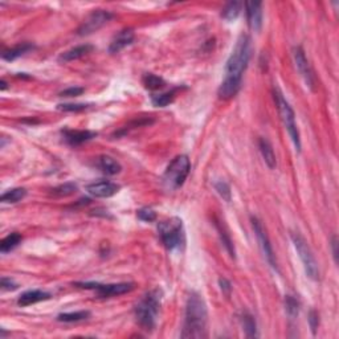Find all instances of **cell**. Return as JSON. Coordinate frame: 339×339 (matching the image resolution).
Listing matches in <instances>:
<instances>
[{
  "instance_id": "cell-19",
  "label": "cell",
  "mask_w": 339,
  "mask_h": 339,
  "mask_svg": "<svg viewBox=\"0 0 339 339\" xmlns=\"http://www.w3.org/2000/svg\"><path fill=\"white\" fill-rule=\"evenodd\" d=\"M98 167L102 170V173L108 174V175H115V174L121 173V164L118 163L114 158L109 157V155H102L98 158Z\"/></svg>"
},
{
  "instance_id": "cell-6",
  "label": "cell",
  "mask_w": 339,
  "mask_h": 339,
  "mask_svg": "<svg viewBox=\"0 0 339 339\" xmlns=\"http://www.w3.org/2000/svg\"><path fill=\"white\" fill-rule=\"evenodd\" d=\"M274 93V100H276V104H277L278 111H280L281 119L284 122L285 127H286L287 133L290 135L292 140H293L294 146L298 151L301 150V140H300V133H298V127L296 124V115H294V111L292 109V106L289 105V102L286 101L282 95L280 90L277 88L273 90Z\"/></svg>"
},
{
  "instance_id": "cell-38",
  "label": "cell",
  "mask_w": 339,
  "mask_h": 339,
  "mask_svg": "<svg viewBox=\"0 0 339 339\" xmlns=\"http://www.w3.org/2000/svg\"><path fill=\"white\" fill-rule=\"evenodd\" d=\"M331 249H333L334 261H335V264H338V237L336 236H333L331 238Z\"/></svg>"
},
{
  "instance_id": "cell-24",
  "label": "cell",
  "mask_w": 339,
  "mask_h": 339,
  "mask_svg": "<svg viewBox=\"0 0 339 339\" xmlns=\"http://www.w3.org/2000/svg\"><path fill=\"white\" fill-rule=\"evenodd\" d=\"M243 4L240 2H229L228 4H225V7L222 10V17L228 21L237 19V16L240 15V11H241Z\"/></svg>"
},
{
  "instance_id": "cell-12",
  "label": "cell",
  "mask_w": 339,
  "mask_h": 339,
  "mask_svg": "<svg viewBox=\"0 0 339 339\" xmlns=\"http://www.w3.org/2000/svg\"><path fill=\"white\" fill-rule=\"evenodd\" d=\"M121 186L117 183L109 180H100V182L90 183L86 186V191L94 198H110L119 191Z\"/></svg>"
},
{
  "instance_id": "cell-9",
  "label": "cell",
  "mask_w": 339,
  "mask_h": 339,
  "mask_svg": "<svg viewBox=\"0 0 339 339\" xmlns=\"http://www.w3.org/2000/svg\"><path fill=\"white\" fill-rule=\"evenodd\" d=\"M111 17H113V13H110L109 11H94V12L90 13L88 19L81 24V27L79 28V35L84 36V35H90V33L95 32V31L100 30L101 27H104L105 24L108 23Z\"/></svg>"
},
{
  "instance_id": "cell-22",
  "label": "cell",
  "mask_w": 339,
  "mask_h": 339,
  "mask_svg": "<svg viewBox=\"0 0 339 339\" xmlns=\"http://www.w3.org/2000/svg\"><path fill=\"white\" fill-rule=\"evenodd\" d=\"M21 240H23V237H21L20 233L12 232V233H10V235L6 236L2 240V243H0V252L2 253H8V252L13 251L21 243Z\"/></svg>"
},
{
  "instance_id": "cell-18",
  "label": "cell",
  "mask_w": 339,
  "mask_h": 339,
  "mask_svg": "<svg viewBox=\"0 0 339 339\" xmlns=\"http://www.w3.org/2000/svg\"><path fill=\"white\" fill-rule=\"evenodd\" d=\"M258 147H260V153L261 155H262V158H264L267 166L272 170L276 168V166H277V159H276V154H274L271 142L265 139V138H261V139L258 140Z\"/></svg>"
},
{
  "instance_id": "cell-13",
  "label": "cell",
  "mask_w": 339,
  "mask_h": 339,
  "mask_svg": "<svg viewBox=\"0 0 339 339\" xmlns=\"http://www.w3.org/2000/svg\"><path fill=\"white\" fill-rule=\"evenodd\" d=\"M247 19L253 31H260L262 26V3L260 2H247Z\"/></svg>"
},
{
  "instance_id": "cell-14",
  "label": "cell",
  "mask_w": 339,
  "mask_h": 339,
  "mask_svg": "<svg viewBox=\"0 0 339 339\" xmlns=\"http://www.w3.org/2000/svg\"><path fill=\"white\" fill-rule=\"evenodd\" d=\"M62 135L70 146H79L97 137V133L90 130H64Z\"/></svg>"
},
{
  "instance_id": "cell-25",
  "label": "cell",
  "mask_w": 339,
  "mask_h": 339,
  "mask_svg": "<svg viewBox=\"0 0 339 339\" xmlns=\"http://www.w3.org/2000/svg\"><path fill=\"white\" fill-rule=\"evenodd\" d=\"M175 94L176 90L167 91V93H160V94H154L151 95V102H153L154 106L164 108V106L170 105L174 100H175Z\"/></svg>"
},
{
  "instance_id": "cell-20",
  "label": "cell",
  "mask_w": 339,
  "mask_h": 339,
  "mask_svg": "<svg viewBox=\"0 0 339 339\" xmlns=\"http://www.w3.org/2000/svg\"><path fill=\"white\" fill-rule=\"evenodd\" d=\"M32 49V44H30V42H23V44H19V45L13 46V48L8 49V51H4L2 57H3L4 60H7V61H13V60H16L20 56L26 55L27 52H30Z\"/></svg>"
},
{
  "instance_id": "cell-16",
  "label": "cell",
  "mask_w": 339,
  "mask_h": 339,
  "mask_svg": "<svg viewBox=\"0 0 339 339\" xmlns=\"http://www.w3.org/2000/svg\"><path fill=\"white\" fill-rule=\"evenodd\" d=\"M49 298H51V294L46 293V292L28 290L19 297V300H17V305H19V306L26 307V306H30V305H33V303L41 302V301H46V300H49Z\"/></svg>"
},
{
  "instance_id": "cell-31",
  "label": "cell",
  "mask_w": 339,
  "mask_h": 339,
  "mask_svg": "<svg viewBox=\"0 0 339 339\" xmlns=\"http://www.w3.org/2000/svg\"><path fill=\"white\" fill-rule=\"evenodd\" d=\"M217 229H219V233H220V237H222V241L223 244L225 245V248H227V251H228V253L231 254V257L235 258V247H233V244H232V240L231 237L228 236V233L224 231V228H222L220 225H217Z\"/></svg>"
},
{
  "instance_id": "cell-1",
  "label": "cell",
  "mask_w": 339,
  "mask_h": 339,
  "mask_svg": "<svg viewBox=\"0 0 339 339\" xmlns=\"http://www.w3.org/2000/svg\"><path fill=\"white\" fill-rule=\"evenodd\" d=\"M252 55V41L249 36L241 35L225 65V79L219 86L217 94L223 100L235 97L241 88V79L248 66Z\"/></svg>"
},
{
  "instance_id": "cell-30",
  "label": "cell",
  "mask_w": 339,
  "mask_h": 339,
  "mask_svg": "<svg viewBox=\"0 0 339 339\" xmlns=\"http://www.w3.org/2000/svg\"><path fill=\"white\" fill-rule=\"evenodd\" d=\"M215 188L223 199L227 200V202L231 200V187H229L228 183L224 182V180H219V182L215 183Z\"/></svg>"
},
{
  "instance_id": "cell-2",
  "label": "cell",
  "mask_w": 339,
  "mask_h": 339,
  "mask_svg": "<svg viewBox=\"0 0 339 339\" xmlns=\"http://www.w3.org/2000/svg\"><path fill=\"white\" fill-rule=\"evenodd\" d=\"M208 311L206 302L198 293H191L187 300L184 326L180 334L182 338H206Z\"/></svg>"
},
{
  "instance_id": "cell-11",
  "label": "cell",
  "mask_w": 339,
  "mask_h": 339,
  "mask_svg": "<svg viewBox=\"0 0 339 339\" xmlns=\"http://www.w3.org/2000/svg\"><path fill=\"white\" fill-rule=\"evenodd\" d=\"M293 59L294 64H296L297 70L300 72L301 77L303 79L305 84L309 86L310 89H314V76L311 72V68L309 65V61H307L305 52L301 46H294L293 48Z\"/></svg>"
},
{
  "instance_id": "cell-29",
  "label": "cell",
  "mask_w": 339,
  "mask_h": 339,
  "mask_svg": "<svg viewBox=\"0 0 339 339\" xmlns=\"http://www.w3.org/2000/svg\"><path fill=\"white\" fill-rule=\"evenodd\" d=\"M77 186L73 184V183H65V184H61V186L56 187L52 189V193L56 196H68L72 195L73 192H76Z\"/></svg>"
},
{
  "instance_id": "cell-26",
  "label": "cell",
  "mask_w": 339,
  "mask_h": 339,
  "mask_svg": "<svg viewBox=\"0 0 339 339\" xmlns=\"http://www.w3.org/2000/svg\"><path fill=\"white\" fill-rule=\"evenodd\" d=\"M27 195L26 188H12L8 189L7 192H4L0 198V200L3 203H17L21 199H24Z\"/></svg>"
},
{
  "instance_id": "cell-33",
  "label": "cell",
  "mask_w": 339,
  "mask_h": 339,
  "mask_svg": "<svg viewBox=\"0 0 339 339\" xmlns=\"http://www.w3.org/2000/svg\"><path fill=\"white\" fill-rule=\"evenodd\" d=\"M59 109L62 111H82L88 109V105L85 104H61L59 105Z\"/></svg>"
},
{
  "instance_id": "cell-36",
  "label": "cell",
  "mask_w": 339,
  "mask_h": 339,
  "mask_svg": "<svg viewBox=\"0 0 339 339\" xmlns=\"http://www.w3.org/2000/svg\"><path fill=\"white\" fill-rule=\"evenodd\" d=\"M0 286H2L3 290H15V289H17L19 285H17L13 280H11V278L3 277L2 278V282H0Z\"/></svg>"
},
{
  "instance_id": "cell-17",
  "label": "cell",
  "mask_w": 339,
  "mask_h": 339,
  "mask_svg": "<svg viewBox=\"0 0 339 339\" xmlns=\"http://www.w3.org/2000/svg\"><path fill=\"white\" fill-rule=\"evenodd\" d=\"M93 51V46L90 44H84V45L75 46V48L69 49L66 52L61 53L59 57L60 62H70L75 61V60H79L81 57H84L85 55H88Z\"/></svg>"
},
{
  "instance_id": "cell-4",
  "label": "cell",
  "mask_w": 339,
  "mask_h": 339,
  "mask_svg": "<svg viewBox=\"0 0 339 339\" xmlns=\"http://www.w3.org/2000/svg\"><path fill=\"white\" fill-rule=\"evenodd\" d=\"M160 240L168 251L179 248L184 244V228L179 217L167 219L158 225Z\"/></svg>"
},
{
  "instance_id": "cell-10",
  "label": "cell",
  "mask_w": 339,
  "mask_h": 339,
  "mask_svg": "<svg viewBox=\"0 0 339 339\" xmlns=\"http://www.w3.org/2000/svg\"><path fill=\"white\" fill-rule=\"evenodd\" d=\"M252 225H253L254 233H256L258 243H260L261 251H262L264 256L267 257L268 262L271 264V267L277 271V262H276V258H274L273 248H272L271 241H269V237H268L264 227H262V224L260 223V220L256 217H252Z\"/></svg>"
},
{
  "instance_id": "cell-3",
  "label": "cell",
  "mask_w": 339,
  "mask_h": 339,
  "mask_svg": "<svg viewBox=\"0 0 339 339\" xmlns=\"http://www.w3.org/2000/svg\"><path fill=\"white\" fill-rule=\"evenodd\" d=\"M160 302H162V292L159 289H154L143 296V298L135 306V317L138 323L146 331H151L155 327Z\"/></svg>"
},
{
  "instance_id": "cell-7",
  "label": "cell",
  "mask_w": 339,
  "mask_h": 339,
  "mask_svg": "<svg viewBox=\"0 0 339 339\" xmlns=\"http://www.w3.org/2000/svg\"><path fill=\"white\" fill-rule=\"evenodd\" d=\"M292 241H293L294 248H296L297 253H298L301 261H302L307 277L317 281L320 278V269H318V264H317L316 258H314L313 253L310 251L306 240L301 235H298V233H292Z\"/></svg>"
},
{
  "instance_id": "cell-23",
  "label": "cell",
  "mask_w": 339,
  "mask_h": 339,
  "mask_svg": "<svg viewBox=\"0 0 339 339\" xmlns=\"http://www.w3.org/2000/svg\"><path fill=\"white\" fill-rule=\"evenodd\" d=\"M143 85L144 88L147 89V90H159V89L164 88V85H166V82H164V80L162 79V77H159V76L157 75H153V73H146V75L143 76Z\"/></svg>"
},
{
  "instance_id": "cell-21",
  "label": "cell",
  "mask_w": 339,
  "mask_h": 339,
  "mask_svg": "<svg viewBox=\"0 0 339 339\" xmlns=\"http://www.w3.org/2000/svg\"><path fill=\"white\" fill-rule=\"evenodd\" d=\"M240 322H241L243 329H244L245 334H247L248 338H256V336H258L257 325H256V321H254L252 314L244 311V313L240 316Z\"/></svg>"
},
{
  "instance_id": "cell-39",
  "label": "cell",
  "mask_w": 339,
  "mask_h": 339,
  "mask_svg": "<svg viewBox=\"0 0 339 339\" xmlns=\"http://www.w3.org/2000/svg\"><path fill=\"white\" fill-rule=\"evenodd\" d=\"M0 85H2V86H0V89H2V90H6V89H7V82L4 81V80H2Z\"/></svg>"
},
{
  "instance_id": "cell-27",
  "label": "cell",
  "mask_w": 339,
  "mask_h": 339,
  "mask_svg": "<svg viewBox=\"0 0 339 339\" xmlns=\"http://www.w3.org/2000/svg\"><path fill=\"white\" fill-rule=\"evenodd\" d=\"M89 317H90V311H88V310H82V311H76V313L60 314V316L57 317V321L66 323L79 322V321L88 320Z\"/></svg>"
},
{
  "instance_id": "cell-28",
  "label": "cell",
  "mask_w": 339,
  "mask_h": 339,
  "mask_svg": "<svg viewBox=\"0 0 339 339\" xmlns=\"http://www.w3.org/2000/svg\"><path fill=\"white\" fill-rule=\"evenodd\" d=\"M285 311H286L287 316L290 317V320H294V318L298 317V313H300V302H298L296 297H285Z\"/></svg>"
},
{
  "instance_id": "cell-5",
  "label": "cell",
  "mask_w": 339,
  "mask_h": 339,
  "mask_svg": "<svg viewBox=\"0 0 339 339\" xmlns=\"http://www.w3.org/2000/svg\"><path fill=\"white\" fill-rule=\"evenodd\" d=\"M191 171V162L187 155H178L170 163L163 175V184L168 189H176L183 186Z\"/></svg>"
},
{
  "instance_id": "cell-35",
  "label": "cell",
  "mask_w": 339,
  "mask_h": 339,
  "mask_svg": "<svg viewBox=\"0 0 339 339\" xmlns=\"http://www.w3.org/2000/svg\"><path fill=\"white\" fill-rule=\"evenodd\" d=\"M309 323L313 334H316L317 329H318V325H320V317H318V313H317L316 310H311L309 313Z\"/></svg>"
},
{
  "instance_id": "cell-32",
  "label": "cell",
  "mask_w": 339,
  "mask_h": 339,
  "mask_svg": "<svg viewBox=\"0 0 339 339\" xmlns=\"http://www.w3.org/2000/svg\"><path fill=\"white\" fill-rule=\"evenodd\" d=\"M137 216L140 219V220H142V222H146V223H151L157 219V213L154 212V209L149 208V207L140 208L139 211L137 212Z\"/></svg>"
},
{
  "instance_id": "cell-15",
  "label": "cell",
  "mask_w": 339,
  "mask_h": 339,
  "mask_svg": "<svg viewBox=\"0 0 339 339\" xmlns=\"http://www.w3.org/2000/svg\"><path fill=\"white\" fill-rule=\"evenodd\" d=\"M134 40V31L127 28V30L121 31L118 33L117 36L113 39V41L110 42V46H109V52L110 53H118L119 51H122L124 48H126L127 45H130Z\"/></svg>"
},
{
  "instance_id": "cell-37",
  "label": "cell",
  "mask_w": 339,
  "mask_h": 339,
  "mask_svg": "<svg viewBox=\"0 0 339 339\" xmlns=\"http://www.w3.org/2000/svg\"><path fill=\"white\" fill-rule=\"evenodd\" d=\"M219 284H220V287H222L223 293L227 294V296L231 294L232 286H231V284H229L228 280H225V278H220V280H219Z\"/></svg>"
},
{
  "instance_id": "cell-8",
  "label": "cell",
  "mask_w": 339,
  "mask_h": 339,
  "mask_svg": "<svg viewBox=\"0 0 339 339\" xmlns=\"http://www.w3.org/2000/svg\"><path fill=\"white\" fill-rule=\"evenodd\" d=\"M75 285L79 287H84V289H94L97 292L98 298H110V297L121 296V294L129 293L134 289V284H130V282L110 285L94 284V282H76Z\"/></svg>"
},
{
  "instance_id": "cell-34",
  "label": "cell",
  "mask_w": 339,
  "mask_h": 339,
  "mask_svg": "<svg viewBox=\"0 0 339 339\" xmlns=\"http://www.w3.org/2000/svg\"><path fill=\"white\" fill-rule=\"evenodd\" d=\"M84 93V89L79 88V86H73V88H68L65 90H62L60 93V97H79Z\"/></svg>"
}]
</instances>
